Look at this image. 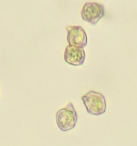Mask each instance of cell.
I'll list each match as a JSON object with an SVG mask.
<instances>
[{
  "mask_svg": "<svg viewBox=\"0 0 137 146\" xmlns=\"http://www.w3.org/2000/svg\"><path fill=\"white\" fill-rule=\"evenodd\" d=\"M85 58L86 54L83 48L71 45L66 47L64 58L67 64L75 66H81L84 63Z\"/></svg>",
  "mask_w": 137,
  "mask_h": 146,
  "instance_id": "cell-5",
  "label": "cell"
},
{
  "mask_svg": "<svg viewBox=\"0 0 137 146\" xmlns=\"http://www.w3.org/2000/svg\"><path fill=\"white\" fill-rule=\"evenodd\" d=\"M67 41L68 45L84 48L87 45V36L81 26H67Z\"/></svg>",
  "mask_w": 137,
  "mask_h": 146,
  "instance_id": "cell-4",
  "label": "cell"
},
{
  "mask_svg": "<svg viewBox=\"0 0 137 146\" xmlns=\"http://www.w3.org/2000/svg\"><path fill=\"white\" fill-rule=\"evenodd\" d=\"M78 120L76 111L72 103L59 110L56 113V122L58 128L62 131H68L76 126Z\"/></svg>",
  "mask_w": 137,
  "mask_h": 146,
  "instance_id": "cell-2",
  "label": "cell"
},
{
  "mask_svg": "<svg viewBox=\"0 0 137 146\" xmlns=\"http://www.w3.org/2000/svg\"><path fill=\"white\" fill-rule=\"evenodd\" d=\"M86 111L91 115H99L106 110L105 97L101 93L90 91L81 97Z\"/></svg>",
  "mask_w": 137,
  "mask_h": 146,
  "instance_id": "cell-1",
  "label": "cell"
},
{
  "mask_svg": "<svg viewBox=\"0 0 137 146\" xmlns=\"http://www.w3.org/2000/svg\"><path fill=\"white\" fill-rule=\"evenodd\" d=\"M81 14L84 21L95 25L104 17L105 10L102 4L97 2H87L83 7Z\"/></svg>",
  "mask_w": 137,
  "mask_h": 146,
  "instance_id": "cell-3",
  "label": "cell"
}]
</instances>
